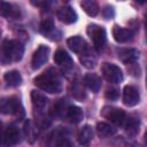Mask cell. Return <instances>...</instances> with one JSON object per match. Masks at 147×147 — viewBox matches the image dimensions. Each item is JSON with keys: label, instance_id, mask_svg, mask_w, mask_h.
<instances>
[{"label": "cell", "instance_id": "2", "mask_svg": "<svg viewBox=\"0 0 147 147\" xmlns=\"http://www.w3.org/2000/svg\"><path fill=\"white\" fill-rule=\"evenodd\" d=\"M23 56V46L17 40L6 39L1 46V63L3 65L10 62H17Z\"/></svg>", "mask_w": 147, "mask_h": 147}, {"label": "cell", "instance_id": "24", "mask_svg": "<svg viewBox=\"0 0 147 147\" xmlns=\"http://www.w3.org/2000/svg\"><path fill=\"white\" fill-rule=\"evenodd\" d=\"M39 31L45 36H48V37L52 36L53 32H54V23H53V21L49 20V18L44 20L39 25Z\"/></svg>", "mask_w": 147, "mask_h": 147}, {"label": "cell", "instance_id": "26", "mask_svg": "<svg viewBox=\"0 0 147 147\" xmlns=\"http://www.w3.org/2000/svg\"><path fill=\"white\" fill-rule=\"evenodd\" d=\"M80 62L86 67V68H93L95 65V59L92 57L91 53H86L84 55H80Z\"/></svg>", "mask_w": 147, "mask_h": 147}, {"label": "cell", "instance_id": "8", "mask_svg": "<svg viewBox=\"0 0 147 147\" xmlns=\"http://www.w3.org/2000/svg\"><path fill=\"white\" fill-rule=\"evenodd\" d=\"M20 131L16 126L9 125L2 136V147H14L20 142Z\"/></svg>", "mask_w": 147, "mask_h": 147}, {"label": "cell", "instance_id": "27", "mask_svg": "<svg viewBox=\"0 0 147 147\" xmlns=\"http://www.w3.org/2000/svg\"><path fill=\"white\" fill-rule=\"evenodd\" d=\"M54 147H71V144H70V141L67 137H64L62 134H59L55 139Z\"/></svg>", "mask_w": 147, "mask_h": 147}, {"label": "cell", "instance_id": "28", "mask_svg": "<svg viewBox=\"0 0 147 147\" xmlns=\"http://www.w3.org/2000/svg\"><path fill=\"white\" fill-rule=\"evenodd\" d=\"M119 95V92L117 88H108L106 91V98L108 100H116Z\"/></svg>", "mask_w": 147, "mask_h": 147}, {"label": "cell", "instance_id": "16", "mask_svg": "<svg viewBox=\"0 0 147 147\" xmlns=\"http://www.w3.org/2000/svg\"><path fill=\"white\" fill-rule=\"evenodd\" d=\"M0 11H1V15L3 17H10V18H18L20 15H21V11H20V8L15 7L14 5L11 3H8V2H5V1H1V5H0Z\"/></svg>", "mask_w": 147, "mask_h": 147}, {"label": "cell", "instance_id": "9", "mask_svg": "<svg viewBox=\"0 0 147 147\" xmlns=\"http://www.w3.org/2000/svg\"><path fill=\"white\" fill-rule=\"evenodd\" d=\"M67 45L69 46V48L72 52H75V53H77L79 55H84V54H86V53L90 52L88 45H87L86 40L83 37H80V36L70 37L67 40Z\"/></svg>", "mask_w": 147, "mask_h": 147}, {"label": "cell", "instance_id": "14", "mask_svg": "<svg viewBox=\"0 0 147 147\" xmlns=\"http://www.w3.org/2000/svg\"><path fill=\"white\" fill-rule=\"evenodd\" d=\"M84 117V114H83V110L77 107V106H71L69 105L67 110H65V114H64V118L65 121L70 122V123H74V124H77L79 123Z\"/></svg>", "mask_w": 147, "mask_h": 147}, {"label": "cell", "instance_id": "10", "mask_svg": "<svg viewBox=\"0 0 147 147\" xmlns=\"http://www.w3.org/2000/svg\"><path fill=\"white\" fill-rule=\"evenodd\" d=\"M139 91L133 85H126L123 88V103L127 107H133L139 102Z\"/></svg>", "mask_w": 147, "mask_h": 147}, {"label": "cell", "instance_id": "23", "mask_svg": "<svg viewBox=\"0 0 147 147\" xmlns=\"http://www.w3.org/2000/svg\"><path fill=\"white\" fill-rule=\"evenodd\" d=\"M80 6L88 16H95L99 11V5L94 0H83Z\"/></svg>", "mask_w": 147, "mask_h": 147}, {"label": "cell", "instance_id": "1", "mask_svg": "<svg viewBox=\"0 0 147 147\" xmlns=\"http://www.w3.org/2000/svg\"><path fill=\"white\" fill-rule=\"evenodd\" d=\"M33 84L40 90L47 93H59L62 90V83L60 75L54 68H49L47 71L37 76L33 79Z\"/></svg>", "mask_w": 147, "mask_h": 147}, {"label": "cell", "instance_id": "13", "mask_svg": "<svg viewBox=\"0 0 147 147\" xmlns=\"http://www.w3.org/2000/svg\"><path fill=\"white\" fill-rule=\"evenodd\" d=\"M118 59L125 63V64H131L134 63L139 59V51L134 48H125V49H119L117 52Z\"/></svg>", "mask_w": 147, "mask_h": 147}, {"label": "cell", "instance_id": "21", "mask_svg": "<svg viewBox=\"0 0 147 147\" xmlns=\"http://www.w3.org/2000/svg\"><path fill=\"white\" fill-rule=\"evenodd\" d=\"M77 138H78V142H79L80 145H86V144H88V142L91 141V139L93 138V130H92V127H91L90 125H84V126L79 130Z\"/></svg>", "mask_w": 147, "mask_h": 147}, {"label": "cell", "instance_id": "29", "mask_svg": "<svg viewBox=\"0 0 147 147\" xmlns=\"http://www.w3.org/2000/svg\"><path fill=\"white\" fill-rule=\"evenodd\" d=\"M103 16H105V18H107V20L111 18V17L114 16V8H113L111 6L105 7V9H103Z\"/></svg>", "mask_w": 147, "mask_h": 147}, {"label": "cell", "instance_id": "3", "mask_svg": "<svg viewBox=\"0 0 147 147\" xmlns=\"http://www.w3.org/2000/svg\"><path fill=\"white\" fill-rule=\"evenodd\" d=\"M86 32H87L88 37L91 38V40L93 41V46H94L95 51L98 53H100L103 49V47L106 45V40H107L105 29L98 24H90L87 26Z\"/></svg>", "mask_w": 147, "mask_h": 147}, {"label": "cell", "instance_id": "15", "mask_svg": "<svg viewBox=\"0 0 147 147\" xmlns=\"http://www.w3.org/2000/svg\"><path fill=\"white\" fill-rule=\"evenodd\" d=\"M54 62L62 67L64 70H68V69H71L72 68V60L70 57V55L63 51V49H57L54 54Z\"/></svg>", "mask_w": 147, "mask_h": 147}, {"label": "cell", "instance_id": "19", "mask_svg": "<svg viewBox=\"0 0 147 147\" xmlns=\"http://www.w3.org/2000/svg\"><path fill=\"white\" fill-rule=\"evenodd\" d=\"M31 101H32L33 108L40 110V109H44V108L47 106L48 99H47L44 94H41L40 92L32 91V92H31Z\"/></svg>", "mask_w": 147, "mask_h": 147}, {"label": "cell", "instance_id": "22", "mask_svg": "<svg viewBox=\"0 0 147 147\" xmlns=\"http://www.w3.org/2000/svg\"><path fill=\"white\" fill-rule=\"evenodd\" d=\"M125 131L129 136L134 137L139 132V119L134 116H130L125 119Z\"/></svg>", "mask_w": 147, "mask_h": 147}, {"label": "cell", "instance_id": "25", "mask_svg": "<svg viewBox=\"0 0 147 147\" xmlns=\"http://www.w3.org/2000/svg\"><path fill=\"white\" fill-rule=\"evenodd\" d=\"M71 94L77 100H83L85 98V90L79 82H75L71 85Z\"/></svg>", "mask_w": 147, "mask_h": 147}, {"label": "cell", "instance_id": "5", "mask_svg": "<svg viewBox=\"0 0 147 147\" xmlns=\"http://www.w3.org/2000/svg\"><path fill=\"white\" fill-rule=\"evenodd\" d=\"M101 116L105 117L106 119H108L110 123H113L115 125H119V126L123 125L126 119V114L123 109H119L116 107H110V106L103 107V109L101 110Z\"/></svg>", "mask_w": 147, "mask_h": 147}, {"label": "cell", "instance_id": "31", "mask_svg": "<svg viewBox=\"0 0 147 147\" xmlns=\"http://www.w3.org/2000/svg\"><path fill=\"white\" fill-rule=\"evenodd\" d=\"M145 26H146V40H147V14H146V24H145Z\"/></svg>", "mask_w": 147, "mask_h": 147}, {"label": "cell", "instance_id": "6", "mask_svg": "<svg viewBox=\"0 0 147 147\" xmlns=\"http://www.w3.org/2000/svg\"><path fill=\"white\" fill-rule=\"evenodd\" d=\"M102 75L105 79L109 83H119L123 79V72L119 67L114 63H103L102 65Z\"/></svg>", "mask_w": 147, "mask_h": 147}, {"label": "cell", "instance_id": "12", "mask_svg": "<svg viewBox=\"0 0 147 147\" xmlns=\"http://www.w3.org/2000/svg\"><path fill=\"white\" fill-rule=\"evenodd\" d=\"M57 18L64 24H72L77 21V14L70 6H63L57 10Z\"/></svg>", "mask_w": 147, "mask_h": 147}, {"label": "cell", "instance_id": "18", "mask_svg": "<svg viewBox=\"0 0 147 147\" xmlns=\"http://www.w3.org/2000/svg\"><path fill=\"white\" fill-rule=\"evenodd\" d=\"M96 133L100 138H108L116 133V129L105 122H99L96 124Z\"/></svg>", "mask_w": 147, "mask_h": 147}, {"label": "cell", "instance_id": "32", "mask_svg": "<svg viewBox=\"0 0 147 147\" xmlns=\"http://www.w3.org/2000/svg\"><path fill=\"white\" fill-rule=\"evenodd\" d=\"M146 85H147V78H146Z\"/></svg>", "mask_w": 147, "mask_h": 147}, {"label": "cell", "instance_id": "20", "mask_svg": "<svg viewBox=\"0 0 147 147\" xmlns=\"http://www.w3.org/2000/svg\"><path fill=\"white\" fill-rule=\"evenodd\" d=\"M3 79L9 86H13V87L21 85V83H22V76H21L20 71H17V70H10V71L6 72L3 76Z\"/></svg>", "mask_w": 147, "mask_h": 147}, {"label": "cell", "instance_id": "17", "mask_svg": "<svg viewBox=\"0 0 147 147\" xmlns=\"http://www.w3.org/2000/svg\"><path fill=\"white\" fill-rule=\"evenodd\" d=\"M84 84L94 93L100 91L101 79L96 74H86L84 77Z\"/></svg>", "mask_w": 147, "mask_h": 147}, {"label": "cell", "instance_id": "11", "mask_svg": "<svg viewBox=\"0 0 147 147\" xmlns=\"http://www.w3.org/2000/svg\"><path fill=\"white\" fill-rule=\"evenodd\" d=\"M134 32L131 29L122 28L118 25H114L113 28V37L117 42H127L132 40Z\"/></svg>", "mask_w": 147, "mask_h": 147}, {"label": "cell", "instance_id": "4", "mask_svg": "<svg viewBox=\"0 0 147 147\" xmlns=\"http://www.w3.org/2000/svg\"><path fill=\"white\" fill-rule=\"evenodd\" d=\"M0 109H1V113L2 114H7V115L23 116V114H24L21 101L17 98H15V96L3 98L1 100Z\"/></svg>", "mask_w": 147, "mask_h": 147}, {"label": "cell", "instance_id": "30", "mask_svg": "<svg viewBox=\"0 0 147 147\" xmlns=\"http://www.w3.org/2000/svg\"><path fill=\"white\" fill-rule=\"evenodd\" d=\"M144 141H145V145L147 147V131L145 132V136H144Z\"/></svg>", "mask_w": 147, "mask_h": 147}, {"label": "cell", "instance_id": "7", "mask_svg": "<svg viewBox=\"0 0 147 147\" xmlns=\"http://www.w3.org/2000/svg\"><path fill=\"white\" fill-rule=\"evenodd\" d=\"M48 54H49V48L45 45H40L36 52L32 55V60H31V65L32 69L37 70L39 68H41L48 60Z\"/></svg>", "mask_w": 147, "mask_h": 147}]
</instances>
